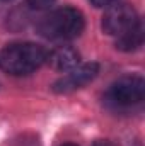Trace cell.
I'll use <instances>...</instances> for the list:
<instances>
[{
  "mask_svg": "<svg viewBox=\"0 0 145 146\" xmlns=\"http://www.w3.org/2000/svg\"><path fill=\"white\" fill-rule=\"evenodd\" d=\"M48 51L34 42H14L0 49V70L12 76L34 73L46 61Z\"/></svg>",
  "mask_w": 145,
  "mask_h": 146,
  "instance_id": "1",
  "label": "cell"
},
{
  "mask_svg": "<svg viewBox=\"0 0 145 146\" xmlns=\"http://www.w3.org/2000/svg\"><path fill=\"white\" fill-rule=\"evenodd\" d=\"M84 26L85 21L80 10L73 7H62L41 17L38 22V33L46 39L68 41L80 36Z\"/></svg>",
  "mask_w": 145,
  "mask_h": 146,
  "instance_id": "2",
  "label": "cell"
},
{
  "mask_svg": "<svg viewBox=\"0 0 145 146\" xmlns=\"http://www.w3.org/2000/svg\"><path fill=\"white\" fill-rule=\"evenodd\" d=\"M145 82L138 75H130L116 80L108 90V99L116 107H132L144 100Z\"/></svg>",
  "mask_w": 145,
  "mask_h": 146,
  "instance_id": "3",
  "label": "cell"
},
{
  "mask_svg": "<svg viewBox=\"0 0 145 146\" xmlns=\"http://www.w3.org/2000/svg\"><path fill=\"white\" fill-rule=\"evenodd\" d=\"M138 22L140 19L137 15V10L130 3L116 2L109 5L103 15V31L109 36L119 37Z\"/></svg>",
  "mask_w": 145,
  "mask_h": 146,
  "instance_id": "4",
  "label": "cell"
},
{
  "mask_svg": "<svg viewBox=\"0 0 145 146\" xmlns=\"http://www.w3.org/2000/svg\"><path fill=\"white\" fill-rule=\"evenodd\" d=\"M99 73V65L97 63H85V65H77L75 68L68 70V73L62 78H58L53 83V92L56 94H70L77 88L85 87L91 83Z\"/></svg>",
  "mask_w": 145,
  "mask_h": 146,
  "instance_id": "5",
  "label": "cell"
},
{
  "mask_svg": "<svg viewBox=\"0 0 145 146\" xmlns=\"http://www.w3.org/2000/svg\"><path fill=\"white\" fill-rule=\"evenodd\" d=\"M46 61L56 72H68L79 65L80 54L77 49H73L70 46H60V48L53 49L51 53H48Z\"/></svg>",
  "mask_w": 145,
  "mask_h": 146,
  "instance_id": "6",
  "label": "cell"
},
{
  "mask_svg": "<svg viewBox=\"0 0 145 146\" xmlns=\"http://www.w3.org/2000/svg\"><path fill=\"white\" fill-rule=\"evenodd\" d=\"M142 42H144V26L142 22H138L116 39V48L121 51H135L142 46Z\"/></svg>",
  "mask_w": 145,
  "mask_h": 146,
  "instance_id": "7",
  "label": "cell"
},
{
  "mask_svg": "<svg viewBox=\"0 0 145 146\" xmlns=\"http://www.w3.org/2000/svg\"><path fill=\"white\" fill-rule=\"evenodd\" d=\"M53 2H55V0H28V3H29L33 9H38V10L48 9L50 5H53Z\"/></svg>",
  "mask_w": 145,
  "mask_h": 146,
  "instance_id": "8",
  "label": "cell"
},
{
  "mask_svg": "<svg viewBox=\"0 0 145 146\" xmlns=\"http://www.w3.org/2000/svg\"><path fill=\"white\" fill-rule=\"evenodd\" d=\"M92 2V5H96V7H101V9H108L109 5H113V3H116L118 0H91Z\"/></svg>",
  "mask_w": 145,
  "mask_h": 146,
  "instance_id": "9",
  "label": "cell"
},
{
  "mask_svg": "<svg viewBox=\"0 0 145 146\" xmlns=\"http://www.w3.org/2000/svg\"><path fill=\"white\" fill-rule=\"evenodd\" d=\"M94 146H113L111 143H108V141H99L97 145H94Z\"/></svg>",
  "mask_w": 145,
  "mask_h": 146,
  "instance_id": "10",
  "label": "cell"
},
{
  "mask_svg": "<svg viewBox=\"0 0 145 146\" xmlns=\"http://www.w3.org/2000/svg\"><path fill=\"white\" fill-rule=\"evenodd\" d=\"M62 146H77V145H72V143H67V145H62Z\"/></svg>",
  "mask_w": 145,
  "mask_h": 146,
  "instance_id": "11",
  "label": "cell"
},
{
  "mask_svg": "<svg viewBox=\"0 0 145 146\" xmlns=\"http://www.w3.org/2000/svg\"><path fill=\"white\" fill-rule=\"evenodd\" d=\"M2 2H10V0H2Z\"/></svg>",
  "mask_w": 145,
  "mask_h": 146,
  "instance_id": "12",
  "label": "cell"
}]
</instances>
